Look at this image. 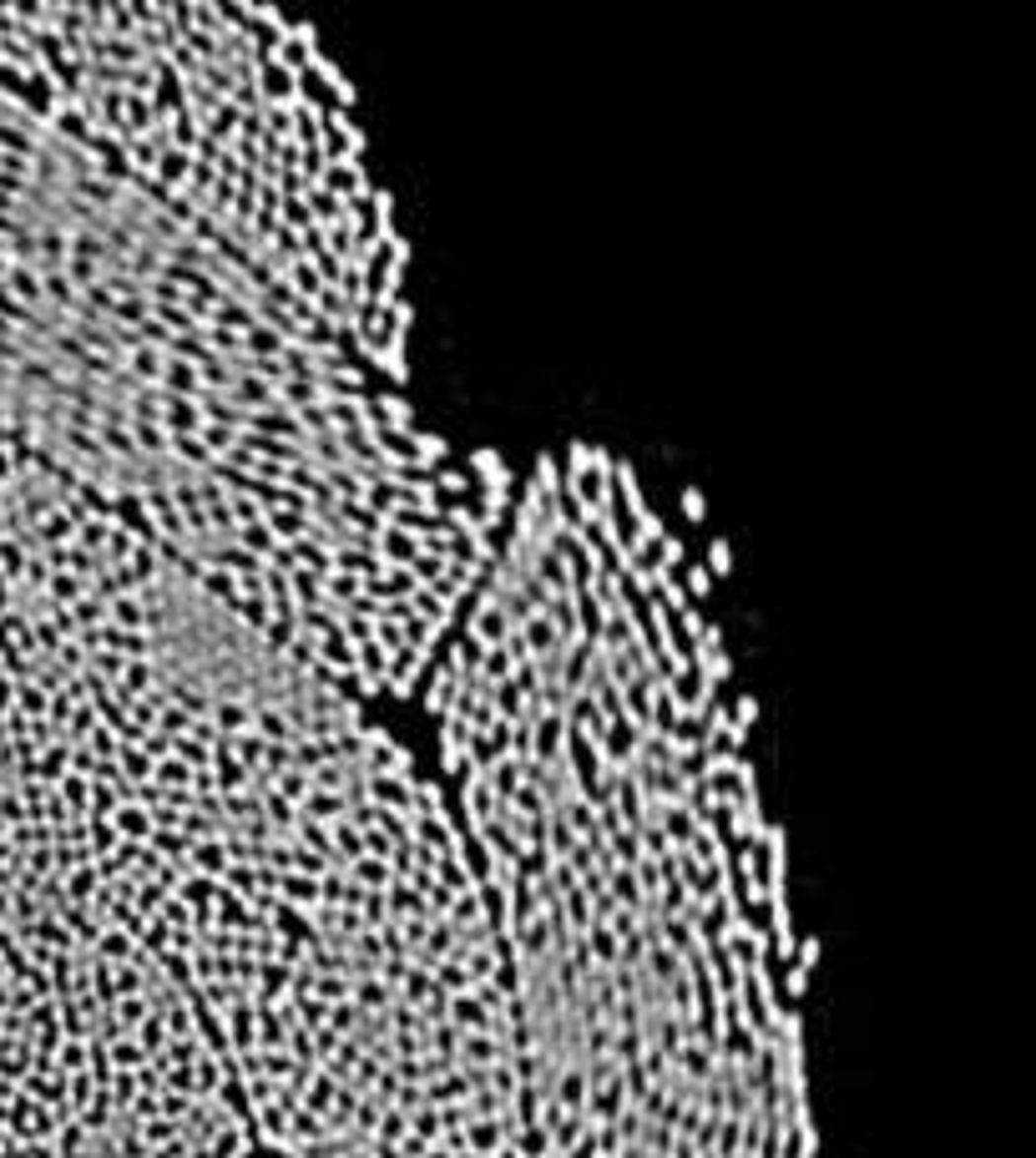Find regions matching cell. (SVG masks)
<instances>
[{
	"mask_svg": "<svg viewBox=\"0 0 1036 1158\" xmlns=\"http://www.w3.org/2000/svg\"><path fill=\"white\" fill-rule=\"evenodd\" d=\"M0 441L334 683H384L476 587L501 486L350 345L0 81Z\"/></svg>",
	"mask_w": 1036,
	"mask_h": 1158,
	"instance_id": "obj_1",
	"label": "cell"
},
{
	"mask_svg": "<svg viewBox=\"0 0 1036 1158\" xmlns=\"http://www.w3.org/2000/svg\"><path fill=\"white\" fill-rule=\"evenodd\" d=\"M647 637L516 658L440 723L496 916L526 1158H819L754 699Z\"/></svg>",
	"mask_w": 1036,
	"mask_h": 1158,
	"instance_id": "obj_2",
	"label": "cell"
},
{
	"mask_svg": "<svg viewBox=\"0 0 1036 1158\" xmlns=\"http://www.w3.org/2000/svg\"><path fill=\"white\" fill-rule=\"evenodd\" d=\"M0 81L405 379L410 248L314 31L264 6H0Z\"/></svg>",
	"mask_w": 1036,
	"mask_h": 1158,
	"instance_id": "obj_3",
	"label": "cell"
}]
</instances>
